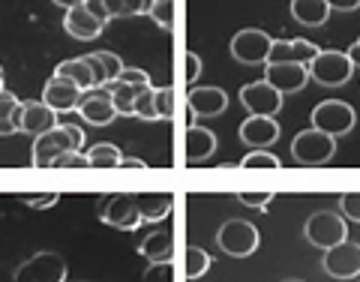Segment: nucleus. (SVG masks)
<instances>
[{
	"mask_svg": "<svg viewBox=\"0 0 360 282\" xmlns=\"http://www.w3.org/2000/svg\"><path fill=\"white\" fill-rule=\"evenodd\" d=\"M307 70H309L312 82H319L324 87H340L354 75V63L348 60L345 51H336V49H324L321 51L319 49V54L307 63Z\"/></svg>",
	"mask_w": 360,
	"mask_h": 282,
	"instance_id": "nucleus-1",
	"label": "nucleus"
},
{
	"mask_svg": "<svg viewBox=\"0 0 360 282\" xmlns=\"http://www.w3.org/2000/svg\"><path fill=\"white\" fill-rule=\"evenodd\" d=\"M99 219L105 225L117 231H135L141 229L144 219H141V210L135 205V196L132 193H117V196H103L96 205Z\"/></svg>",
	"mask_w": 360,
	"mask_h": 282,
	"instance_id": "nucleus-2",
	"label": "nucleus"
},
{
	"mask_svg": "<svg viewBox=\"0 0 360 282\" xmlns=\"http://www.w3.org/2000/svg\"><path fill=\"white\" fill-rule=\"evenodd\" d=\"M217 243L225 255H234V258H246L258 250L262 243V234L252 222L246 219H225L217 231Z\"/></svg>",
	"mask_w": 360,
	"mask_h": 282,
	"instance_id": "nucleus-3",
	"label": "nucleus"
},
{
	"mask_svg": "<svg viewBox=\"0 0 360 282\" xmlns=\"http://www.w3.org/2000/svg\"><path fill=\"white\" fill-rule=\"evenodd\" d=\"M336 153V139L321 129H303L300 135H295V141H291V156H295V162L300 165H324L330 162Z\"/></svg>",
	"mask_w": 360,
	"mask_h": 282,
	"instance_id": "nucleus-4",
	"label": "nucleus"
},
{
	"mask_svg": "<svg viewBox=\"0 0 360 282\" xmlns=\"http://www.w3.org/2000/svg\"><path fill=\"white\" fill-rule=\"evenodd\" d=\"M303 238L319 250H330V246L342 243L348 238V222L333 210H315L303 225Z\"/></svg>",
	"mask_w": 360,
	"mask_h": 282,
	"instance_id": "nucleus-5",
	"label": "nucleus"
},
{
	"mask_svg": "<svg viewBox=\"0 0 360 282\" xmlns=\"http://www.w3.org/2000/svg\"><path fill=\"white\" fill-rule=\"evenodd\" d=\"M13 282H66V258L60 252H37L15 270Z\"/></svg>",
	"mask_w": 360,
	"mask_h": 282,
	"instance_id": "nucleus-6",
	"label": "nucleus"
},
{
	"mask_svg": "<svg viewBox=\"0 0 360 282\" xmlns=\"http://www.w3.org/2000/svg\"><path fill=\"white\" fill-rule=\"evenodd\" d=\"M354 123H357L354 108L348 103H342V99H328V103H319L312 108V127L333 135V139L348 135L354 129Z\"/></svg>",
	"mask_w": 360,
	"mask_h": 282,
	"instance_id": "nucleus-7",
	"label": "nucleus"
},
{
	"mask_svg": "<svg viewBox=\"0 0 360 282\" xmlns=\"http://www.w3.org/2000/svg\"><path fill=\"white\" fill-rule=\"evenodd\" d=\"M270 45H274V39H270L264 30L246 27V30H238V33H234V39H231V58L238 60V63H246V66L267 63V58H270Z\"/></svg>",
	"mask_w": 360,
	"mask_h": 282,
	"instance_id": "nucleus-8",
	"label": "nucleus"
},
{
	"mask_svg": "<svg viewBox=\"0 0 360 282\" xmlns=\"http://www.w3.org/2000/svg\"><path fill=\"white\" fill-rule=\"evenodd\" d=\"M321 270L333 279H354L360 276V243L354 241H342L324 250V258H321Z\"/></svg>",
	"mask_w": 360,
	"mask_h": 282,
	"instance_id": "nucleus-9",
	"label": "nucleus"
},
{
	"mask_svg": "<svg viewBox=\"0 0 360 282\" xmlns=\"http://www.w3.org/2000/svg\"><path fill=\"white\" fill-rule=\"evenodd\" d=\"M240 105L250 111V115L258 117H274L279 108H283V94L276 87H270L264 78L262 82H252V84H243L240 87Z\"/></svg>",
	"mask_w": 360,
	"mask_h": 282,
	"instance_id": "nucleus-10",
	"label": "nucleus"
},
{
	"mask_svg": "<svg viewBox=\"0 0 360 282\" xmlns=\"http://www.w3.org/2000/svg\"><path fill=\"white\" fill-rule=\"evenodd\" d=\"M78 115H82L84 123H94V127H108V123H115V117H120L108 87L87 90L82 96V103H78Z\"/></svg>",
	"mask_w": 360,
	"mask_h": 282,
	"instance_id": "nucleus-11",
	"label": "nucleus"
},
{
	"mask_svg": "<svg viewBox=\"0 0 360 282\" xmlns=\"http://www.w3.org/2000/svg\"><path fill=\"white\" fill-rule=\"evenodd\" d=\"M82 96H84V90L75 87L70 78H63V75H51L49 82H45V87H42V103L49 105L51 111H58V115L78 111Z\"/></svg>",
	"mask_w": 360,
	"mask_h": 282,
	"instance_id": "nucleus-12",
	"label": "nucleus"
},
{
	"mask_svg": "<svg viewBox=\"0 0 360 282\" xmlns=\"http://www.w3.org/2000/svg\"><path fill=\"white\" fill-rule=\"evenodd\" d=\"M264 82L279 94H297L309 82V70L303 63H264Z\"/></svg>",
	"mask_w": 360,
	"mask_h": 282,
	"instance_id": "nucleus-13",
	"label": "nucleus"
},
{
	"mask_svg": "<svg viewBox=\"0 0 360 282\" xmlns=\"http://www.w3.org/2000/svg\"><path fill=\"white\" fill-rule=\"evenodd\" d=\"M66 150H72L70 135H66L63 127H54V129H49V132H42V135L33 139V165L37 168H51V162Z\"/></svg>",
	"mask_w": 360,
	"mask_h": 282,
	"instance_id": "nucleus-14",
	"label": "nucleus"
},
{
	"mask_svg": "<svg viewBox=\"0 0 360 282\" xmlns=\"http://www.w3.org/2000/svg\"><path fill=\"white\" fill-rule=\"evenodd\" d=\"M279 139V123L276 117H258L250 115L240 123V141L246 148H255V150H267L270 144H276Z\"/></svg>",
	"mask_w": 360,
	"mask_h": 282,
	"instance_id": "nucleus-15",
	"label": "nucleus"
},
{
	"mask_svg": "<svg viewBox=\"0 0 360 282\" xmlns=\"http://www.w3.org/2000/svg\"><path fill=\"white\" fill-rule=\"evenodd\" d=\"M186 103L193 117H219L229 108V94L222 87H193Z\"/></svg>",
	"mask_w": 360,
	"mask_h": 282,
	"instance_id": "nucleus-16",
	"label": "nucleus"
},
{
	"mask_svg": "<svg viewBox=\"0 0 360 282\" xmlns=\"http://www.w3.org/2000/svg\"><path fill=\"white\" fill-rule=\"evenodd\" d=\"M315 54H319V45L309 39H274L267 63H303L307 66Z\"/></svg>",
	"mask_w": 360,
	"mask_h": 282,
	"instance_id": "nucleus-17",
	"label": "nucleus"
},
{
	"mask_svg": "<svg viewBox=\"0 0 360 282\" xmlns=\"http://www.w3.org/2000/svg\"><path fill=\"white\" fill-rule=\"evenodd\" d=\"M63 27H66V33H70L72 39H82V42H87V39H96L99 33L105 30V21H99L90 9L82 4V6H72V9H66V15H63Z\"/></svg>",
	"mask_w": 360,
	"mask_h": 282,
	"instance_id": "nucleus-18",
	"label": "nucleus"
},
{
	"mask_svg": "<svg viewBox=\"0 0 360 282\" xmlns=\"http://www.w3.org/2000/svg\"><path fill=\"white\" fill-rule=\"evenodd\" d=\"M58 127V111H51L49 105L42 103H25V108H21V132H27V135H42V132H49Z\"/></svg>",
	"mask_w": 360,
	"mask_h": 282,
	"instance_id": "nucleus-19",
	"label": "nucleus"
},
{
	"mask_svg": "<svg viewBox=\"0 0 360 282\" xmlns=\"http://www.w3.org/2000/svg\"><path fill=\"white\" fill-rule=\"evenodd\" d=\"M217 153V135L207 127H198V123H189L186 127V160L189 162H205Z\"/></svg>",
	"mask_w": 360,
	"mask_h": 282,
	"instance_id": "nucleus-20",
	"label": "nucleus"
},
{
	"mask_svg": "<svg viewBox=\"0 0 360 282\" xmlns=\"http://www.w3.org/2000/svg\"><path fill=\"white\" fill-rule=\"evenodd\" d=\"M291 18L303 27H324L330 18L328 0H291Z\"/></svg>",
	"mask_w": 360,
	"mask_h": 282,
	"instance_id": "nucleus-21",
	"label": "nucleus"
},
{
	"mask_svg": "<svg viewBox=\"0 0 360 282\" xmlns=\"http://www.w3.org/2000/svg\"><path fill=\"white\" fill-rule=\"evenodd\" d=\"M139 255L148 264L172 262V258H174V238H172V231H153V234H148V238L139 243Z\"/></svg>",
	"mask_w": 360,
	"mask_h": 282,
	"instance_id": "nucleus-22",
	"label": "nucleus"
},
{
	"mask_svg": "<svg viewBox=\"0 0 360 282\" xmlns=\"http://www.w3.org/2000/svg\"><path fill=\"white\" fill-rule=\"evenodd\" d=\"M135 205H139L144 222H153L156 225V222H162L168 213H172L174 198L168 196V193H139V196H135Z\"/></svg>",
	"mask_w": 360,
	"mask_h": 282,
	"instance_id": "nucleus-23",
	"label": "nucleus"
},
{
	"mask_svg": "<svg viewBox=\"0 0 360 282\" xmlns=\"http://www.w3.org/2000/svg\"><path fill=\"white\" fill-rule=\"evenodd\" d=\"M21 108H25V103L15 94L0 90V139L21 132Z\"/></svg>",
	"mask_w": 360,
	"mask_h": 282,
	"instance_id": "nucleus-24",
	"label": "nucleus"
},
{
	"mask_svg": "<svg viewBox=\"0 0 360 282\" xmlns=\"http://www.w3.org/2000/svg\"><path fill=\"white\" fill-rule=\"evenodd\" d=\"M54 75L70 78V82H72L75 87H82L84 94H87V90H94V87H96L94 72H90V66H87V60H84V58H72V60L58 63V66H54Z\"/></svg>",
	"mask_w": 360,
	"mask_h": 282,
	"instance_id": "nucleus-25",
	"label": "nucleus"
},
{
	"mask_svg": "<svg viewBox=\"0 0 360 282\" xmlns=\"http://www.w3.org/2000/svg\"><path fill=\"white\" fill-rule=\"evenodd\" d=\"M150 84H127V82H111L108 90H111V99H115V108L117 115H135V99H139L144 90Z\"/></svg>",
	"mask_w": 360,
	"mask_h": 282,
	"instance_id": "nucleus-26",
	"label": "nucleus"
},
{
	"mask_svg": "<svg viewBox=\"0 0 360 282\" xmlns=\"http://www.w3.org/2000/svg\"><path fill=\"white\" fill-rule=\"evenodd\" d=\"M120 162H123V153H120L117 144H111V141H99L87 150L90 168H120Z\"/></svg>",
	"mask_w": 360,
	"mask_h": 282,
	"instance_id": "nucleus-27",
	"label": "nucleus"
},
{
	"mask_svg": "<svg viewBox=\"0 0 360 282\" xmlns=\"http://www.w3.org/2000/svg\"><path fill=\"white\" fill-rule=\"evenodd\" d=\"M108 18H129V15H148L153 0H103Z\"/></svg>",
	"mask_w": 360,
	"mask_h": 282,
	"instance_id": "nucleus-28",
	"label": "nucleus"
},
{
	"mask_svg": "<svg viewBox=\"0 0 360 282\" xmlns=\"http://www.w3.org/2000/svg\"><path fill=\"white\" fill-rule=\"evenodd\" d=\"M210 267H213V258L201 250V246H189V250H186V279L205 276Z\"/></svg>",
	"mask_w": 360,
	"mask_h": 282,
	"instance_id": "nucleus-29",
	"label": "nucleus"
},
{
	"mask_svg": "<svg viewBox=\"0 0 360 282\" xmlns=\"http://www.w3.org/2000/svg\"><path fill=\"white\" fill-rule=\"evenodd\" d=\"M240 168H274V172H279L283 162H279V156H274L270 150H252L240 160Z\"/></svg>",
	"mask_w": 360,
	"mask_h": 282,
	"instance_id": "nucleus-30",
	"label": "nucleus"
},
{
	"mask_svg": "<svg viewBox=\"0 0 360 282\" xmlns=\"http://www.w3.org/2000/svg\"><path fill=\"white\" fill-rule=\"evenodd\" d=\"M148 15L156 21V27H162V30L174 27V4H172V0H153V6H150Z\"/></svg>",
	"mask_w": 360,
	"mask_h": 282,
	"instance_id": "nucleus-31",
	"label": "nucleus"
},
{
	"mask_svg": "<svg viewBox=\"0 0 360 282\" xmlns=\"http://www.w3.org/2000/svg\"><path fill=\"white\" fill-rule=\"evenodd\" d=\"M153 99H156V115H160V120H168L174 115V90L172 87H153Z\"/></svg>",
	"mask_w": 360,
	"mask_h": 282,
	"instance_id": "nucleus-32",
	"label": "nucleus"
},
{
	"mask_svg": "<svg viewBox=\"0 0 360 282\" xmlns=\"http://www.w3.org/2000/svg\"><path fill=\"white\" fill-rule=\"evenodd\" d=\"M177 276H174V264L172 262H156V264H150L148 270H144V276H141V282H174Z\"/></svg>",
	"mask_w": 360,
	"mask_h": 282,
	"instance_id": "nucleus-33",
	"label": "nucleus"
},
{
	"mask_svg": "<svg viewBox=\"0 0 360 282\" xmlns=\"http://www.w3.org/2000/svg\"><path fill=\"white\" fill-rule=\"evenodd\" d=\"M135 117L141 120H160V115H156V99H153V87H148L144 94L135 99Z\"/></svg>",
	"mask_w": 360,
	"mask_h": 282,
	"instance_id": "nucleus-34",
	"label": "nucleus"
},
{
	"mask_svg": "<svg viewBox=\"0 0 360 282\" xmlns=\"http://www.w3.org/2000/svg\"><path fill=\"white\" fill-rule=\"evenodd\" d=\"M340 210L348 222H357L360 225V193H345L340 196Z\"/></svg>",
	"mask_w": 360,
	"mask_h": 282,
	"instance_id": "nucleus-35",
	"label": "nucleus"
},
{
	"mask_svg": "<svg viewBox=\"0 0 360 282\" xmlns=\"http://www.w3.org/2000/svg\"><path fill=\"white\" fill-rule=\"evenodd\" d=\"M51 168H87V153L84 150H66L51 162Z\"/></svg>",
	"mask_w": 360,
	"mask_h": 282,
	"instance_id": "nucleus-36",
	"label": "nucleus"
},
{
	"mask_svg": "<svg viewBox=\"0 0 360 282\" xmlns=\"http://www.w3.org/2000/svg\"><path fill=\"white\" fill-rule=\"evenodd\" d=\"M96 58H99V60H103V66H105V72H108V84H111V82H115V78H117V75L123 72V60L117 58V54H115V51H108V49H103V51H96ZM108 84H105V87H108Z\"/></svg>",
	"mask_w": 360,
	"mask_h": 282,
	"instance_id": "nucleus-37",
	"label": "nucleus"
},
{
	"mask_svg": "<svg viewBox=\"0 0 360 282\" xmlns=\"http://www.w3.org/2000/svg\"><path fill=\"white\" fill-rule=\"evenodd\" d=\"M238 201L243 207H252V210H267L270 201H274V193H240Z\"/></svg>",
	"mask_w": 360,
	"mask_h": 282,
	"instance_id": "nucleus-38",
	"label": "nucleus"
},
{
	"mask_svg": "<svg viewBox=\"0 0 360 282\" xmlns=\"http://www.w3.org/2000/svg\"><path fill=\"white\" fill-rule=\"evenodd\" d=\"M21 201H25L27 207H33V210H49V207L58 205L60 196H58V193H45V196H21Z\"/></svg>",
	"mask_w": 360,
	"mask_h": 282,
	"instance_id": "nucleus-39",
	"label": "nucleus"
},
{
	"mask_svg": "<svg viewBox=\"0 0 360 282\" xmlns=\"http://www.w3.org/2000/svg\"><path fill=\"white\" fill-rule=\"evenodd\" d=\"M84 60H87V66H90V72H94L96 87H105V84H108V72H105L103 60L96 58V51H94V54H84Z\"/></svg>",
	"mask_w": 360,
	"mask_h": 282,
	"instance_id": "nucleus-40",
	"label": "nucleus"
},
{
	"mask_svg": "<svg viewBox=\"0 0 360 282\" xmlns=\"http://www.w3.org/2000/svg\"><path fill=\"white\" fill-rule=\"evenodd\" d=\"M115 82H127V84H150V75L144 70H132V66H123V72Z\"/></svg>",
	"mask_w": 360,
	"mask_h": 282,
	"instance_id": "nucleus-41",
	"label": "nucleus"
},
{
	"mask_svg": "<svg viewBox=\"0 0 360 282\" xmlns=\"http://www.w3.org/2000/svg\"><path fill=\"white\" fill-rule=\"evenodd\" d=\"M60 127L66 129V135H70L72 150H84V129L78 127V123H60Z\"/></svg>",
	"mask_w": 360,
	"mask_h": 282,
	"instance_id": "nucleus-42",
	"label": "nucleus"
},
{
	"mask_svg": "<svg viewBox=\"0 0 360 282\" xmlns=\"http://www.w3.org/2000/svg\"><path fill=\"white\" fill-rule=\"evenodd\" d=\"M201 75V58L198 54H186V82H195Z\"/></svg>",
	"mask_w": 360,
	"mask_h": 282,
	"instance_id": "nucleus-43",
	"label": "nucleus"
},
{
	"mask_svg": "<svg viewBox=\"0 0 360 282\" xmlns=\"http://www.w3.org/2000/svg\"><path fill=\"white\" fill-rule=\"evenodd\" d=\"M330 13L336 9V13H354V9L360 6V0H328Z\"/></svg>",
	"mask_w": 360,
	"mask_h": 282,
	"instance_id": "nucleus-44",
	"label": "nucleus"
},
{
	"mask_svg": "<svg viewBox=\"0 0 360 282\" xmlns=\"http://www.w3.org/2000/svg\"><path fill=\"white\" fill-rule=\"evenodd\" d=\"M84 6H87L90 13H94L99 21H105V25L111 21V18H108V13H105V4H103V0H84Z\"/></svg>",
	"mask_w": 360,
	"mask_h": 282,
	"instance_id": "nucleus-45",
	"label": "nucleus"
},
{
	"mask_svg": "<svg viewBox=\"0 0 360 282\" xmlns=\"http://www.w3.org/2000/svg\"><path fill=\"white\" fill-rule=\"evenodd\" d=\"M120 168H148V162H144V160H139V156H123Z\"/></svg>",
	"mask_w": 360,
	"mask_h": 282,
	"instance_id": "nucleus-46",
	"label": "nucleus"
},
{
	"mask_svg": "<svg viewBox=\"0 0 360 282\" xmlns=\"http://www.w3.org/2000/svg\"><path fill=\"white\" fill-rule=\"evenodd\" d=\"M345 54H348V60H352V63H354V70H357V66H360V37H357V42H354Z\"/></svg>",
	"mask_w": 360,
	"mask_h": 282,
	"instance_id": "nucleus-47",
	"label": "nucleus"
},
{
	"mask_svg": "<svg viewBox=\"0 0 360 282\" xmlns=\"http://www.w3.org/2000/svg\"><path fill=\"white\" fill-rule=\"evenodd\" d=\"M54 4H58L60 9H72V6H82L84 0H54Z\"/></svg>",
	"mask_w": 360,
	"mask_h": 282,
	"instance_id": "nucleus-48",
	"label": "nucleus"
},
{
	"mask_svg": "<svg viewBox=\"0 0 360 282\" xmlns=\"http://www.w3.org/2000/svg\"><path fill=\"white\" fill-rule=\"evenodd\" d=\"M0 90H4V66H0Z\"/></svg>",
	"mask_w": 360,
	"mask_h": 282,
	"instance_id": "nucleus-49",
	"label": "nucleus"
},
{
	"mask_svg": "<svg viewBox=\"0 0 360 282\" xmlns=\"http://www.w3.org/2000/svg\"><path fill=\"white\" fill-rule=\"evenodd\" d=\"M283 282H303V279H283Z\"/></svg>",
	"mask_w": 360,
	"mask_h": 282,
	"instance_id": "nucleus-50",
	"label": "nucleus"
}]
</instances>
